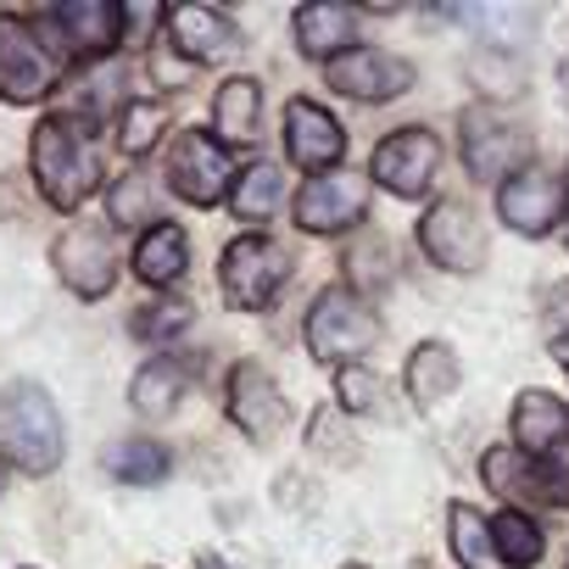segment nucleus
Returning <instances> with one entry per match:
<instances>
[{"label": "nucleus", "mask_w": 569, "mask_h": 569, "mask_svg": "<svg viewBox=\"0 0 569 569\" xmlns=\"http://www.w3.org/2000/svg\"><path fill=\"white\" fill-rule=\"evenodd\" d=\"M447 536H452V558H458L463 569H486V563H497V552H491V519H486L480 508H469V502H447Z\"/></svg>", "instance_id": "cd10ccee"}, {"label": "nucleus", "mask_w": 569, "mask_h": 569, "mask_svg": "<svg viewBox=\"0 0 569 569\" xmlns=\"http://www.w3.org/2000/svg\"><path fill=\"white\" fill-rule=\"evenodd\" d=\"M223 413H229V425H234L246 441H257V447H268L284 425H291V402H284L279 380H273L257 358H240V363L223 375Z\"/></svg>", "instance_id": "9d476101"}, {"label": "nucleus", "mask_w": 569, "mask_h": 569, "mask_svg": "<svg viewBox=\"0 0 569 569\" xmlns=\"http://www.w3.org/2000/svg\"><path fill=\"white\" fill-rule=\"evenodd\" d=\"M408 569H430V563H425V558H413V563H408Z\"/></svg>", "instance_id": "c9c22d12"}, {"label": "nucleus", "mask_w": 569, "mask_h": 569, "mask_svg": "<svg viewBox=\"0 0 569 569\" xmlns=\"http://www.w3.org/2000/svg\"><path fill=\"white\" fill-rule=\"evenodd\" d=\"M51 23V34L62 40L68 57H112L123 46V29H129V12L118 7V0H68V7H51L40 12Z\"/></svg>", "instance_id": "4468645a"}, {"label": "nucleus", "mask_w": 569, "mask_h": 569, "mask_svg": "<svg viewBox=\"0 0 569 569\" xmlns=\"http://www.w3.org/2000/svg\"><path fill=\"white\" fill-rule=\"evenodd\" d=\"M0 491H7V469H0Z\"/></svg>", "instance_id": "4c0bfd02"}, {"label": "nucleus", "mask_w": 569, "mask_h": 569, "mask_svg": "<svg viewBox=\"0 0 569 569\" xmlns=\"http://www.w3.org/2000/svg\"><path fill=\"white\" fill-rule=\"evenodd\" d=\"M419 251L447 273H480L486 268V223L469 201H436L419 218Z\"/></svg>", "instance_id": "9b49d317"}, {"label": "nucleus", "mask_w": 569, "mask_h": 569, "mask_svg": "<svg viewBox=\"0 0 569 569\" xmlns=\"http://www.w3.org/2000/svg\"><path fill=\"white\" fill-rule=\"evenodd\" d=\"M330 90L347 96V101H363V107H380V101H397L419 84V68L408 57H391L380 46H352L341 62L325 68Z\"/></svg>", "instance_id": "f8f14e48"}, {"label": "nucleus", "mask_w": 569, "mask_h": 569, "mask_svg": "<svg viewBox=\"0 0 569 569\" xmlns=\"http://www.w3.org/2000/svg\"><path fill=\"white\" fill-rule=\"evenodd\" d=\"M436 173H441V134H430L425 123L391 129V134L375 146V157H369V179H375L380 190H391L397 201L430 196Z\"/></svg>", "instance_id": "1a4fd4ad"}, {"label": "nucleus", "mask_w": 569, "mask_h": 569, "mask_svg": "<svg viewBox=\"0 0 569 569\" xmlns=\"http://www.w3.org/2000/svg\"><path fill=\"white\" fill-rule=\"evenodd\" d=\"M341 569H369V563H341Z\"/></svg>", "instance_id": "e433bc0d"}, {"label": "nucleus", "mask_w": 569, "mask_h": 569, "mask_svg": "<svg viewBox=\"0 0 569 569\" xmlns=\"http://www.w3.org/2000/svg\"><path fill=\"white\" fill-rule=\"evenodd\" d=\"M369 212V184L358 173H319L297 190V229L302 234H341Z\"/></svg>", "instance_id": "dca6fc26"}, {"label": "nucleus", "mask_w": 569, "mask_h": 569, "mask_svg": "<svg viewBox=\"0 0 569 569\" xmlns=\"http://www.w3.org/2000/svg\"><path fill=\"white\" fill-rule=\"evenodd\" d=\"M134 273L151 284V291H173V284L184 279V268H190V234L179 229V223H151V229H140V240H134Z\"/></svg>", "instance_id": "5701e85b"}, {"label": "nucleus", "mask_w": 569, "mask_h": 569, "mask_svg": "<svg viewBox=\"0 0 569 569\" xmlns=\"http://www.w3.org/2000/svg\"><path fill=\"white\" fill-rule=\"evenodd\" d=\"M196 569H229V563H223L218 552H201V558H196Z\"/></svg>", "instance_id": "f704fd0d"}, {"label": "nucleus", "mask_w": 569, "mask_h": 569, "mask_svg": "<svg viewBox=\"0 0 569 569\" xmlns=\"http://www.w3.org/2000/svg\"><path fill=\"white\" fill-rule=\"evenodd\" d=\"M284 279H291V251L268 234H234L218 257V284L234 313H262L284 291Z\"/></svg>", "instance_id": "39448f33"}, {"label": "nucleus", "mask_w": 569, "mask_h": 569, "mask_svg": "<svg viewBox=\"0 0 569 569\" xmlns=\"http://www.w3.org/2000/svg\"><path fill=\"white\" fill-rule=\"evenodd\" d=\"M112 223H123V229H129V223H146V229H151V223H162V218H157V201H151V179H146V173H123V179L112 184Z\"/></svg>", "instance_id": "2f4dec72"}, {"label": "nucleus", "mask_w": 569, "mask_h": 569, "mask_svg": "<svg viewBox=\"0 0 569 569\" xmlns=\"http://www.w3.org/2000/svg\"><path fill=\"white\" fill-rule=\"evenodd\" d=\"M563 569H569V563H563Z\"/></svg>", "instance_id": "a19ab883"}, {"label": "nucleus", "mask_w": 569, "mask_h": 569, "mask_svg": "<svg viewBox=\"0 0 569 569\" xmlns=\"http://www.w3.org/2000/svg\"><path fill=\"white\" fill-rule=\"evenodd\" d=\"M68 51L51 34L46 18H23V12H0V101L12 107H34L46 101L62 73H68Z\"/></svg>", "instance_id": "7ed1b4c3"}, {"label": "nucleus", "mask_w": 569, "mask_h": 569, "mask_svg": "<svg viewBox=\"0 0 569 569\" xmlns=\"http://www.w3.org/2000/svg\"><path fill=\"white\" fill-rule=\"evenodd\" d=\"M162 34H168V51H179L190 68H201V62H218V57H234L240 46H246V34L234 29V18L229 12H212V7H173V12H162Z\"/></svg>", "instance_id": "a211bd4d"}, {"label": "nucleus", "mask_w": 569, "mask_h": 569, "mask_svg": "<svg viewBox=\"0 0 569 569\" xmlns=\"http://www.w3.org/2000/svg\"><path fill=\"white\" fill-rule=\"evenodd\" d=\"M234 179L240 173H234V162H229L218 134H207V129H179L173 134V146H168V184H173L179 201L218 207V201H229Z\"/></svg>", "instance_id": "6e6552de"}, {"label": "nucleus", "mask_w": 569, "mask_h": 569, "mask_svg": "<svg viewBox=\"0 0 569 569\" xmlns=\"http://www.w3.org/2000/svg\"><path fill=\"white\" fill-rule=\"evenodd\" d=\"M29 173H34V190L46 196V207L57 212H79L101 184H107V157H101V140H96V118L62 107V112H46L29 134Z\"/></svg>", "instance_id": "f257e3e1"}, {"label": "nucleus", "mask_w": 569, "mask_h": 569, "mask_svg": "<svg viewBox=\"0 0 569 569\" xmlns=\"http://www.w3.org/2000/svg\"><path fill=\"white\" fill-rule=\"evenodd\" d=\"M458 146H463V168H469L475 179H497V184H502V179L536 168V162H530V151H536L530 129H519V123L502 118L497 107H469V112L458 118Z\"/></svg>", "instance_id": "423d86ee"}, {"label": "nucleus", "mask_w": 569, "mask_h": 569, "mask_svg": "<svg viewBox=\"0 0 569 569\" xmlns=\"http://www.w3.org/2000/svg\"><path fill=\"white\" fill-rule=\"evenodd\" d=\"M162 129H168V107L162 101H123L118 107V146L129 157H146L162 140Z\"/></svg>", "instance_id": "c756f323"}, {"label": "nucleus", "mask_w": 569, "mask_h": 569, "mask_svg": "<svg viewBox=\"0 0 569 569\" xmlns=\"http://www.w3.org/2000/svg\"><path fill=\"white\" fill-rule=\"evenodd\" d=\"M284 157H291L302 173H336V162L347 157V129L330 107L297 96L291 107H284Z\"/></svg>", "instance_id": "2eb2a0df"}, {"label": "nucleus", "mask_w": 569, "mask_h": 569, "mask_svg": "<svg viewBox=\"0 0 569 569\" xmlns=\"http://www.w3.org/2000/svg\"><path fill=\"white\" fill-rule=\"evenodd\" d=\"M336 397H341L347 413H380V408H386V380L369 375L363 363H352V369L336 375Z\"/></svg>", "instance_id": "473e14b6"}, {"label": "nucleus", "mask_w": 569, "mask_h": 569, "mask_svg": "<svg viewBox=\"0 0 569 569\" xmlns=\"http://www.w3.org/2000/svg\"><path fill=\"white\" fill-rule=\"evenodd\" d=\"M68 458V430L40 380L0 386V463L18 475H51Z\"/></svg>", "instance_id": "f03ea898"}, {"label": "nucleus", "mask_w": 569, "mask_h": 569, "mask_svg": "<svg viewBox=\"0 0 569 569\" xmlns=\"http://www.w3.org/2000/svg\"><path fill=\"white\" fill-rule=\"evenodd\" d=\"M541 341L558 358V369L569 375V279H558V284L541 291Z\"/></svg>", "instance_id": "7c9ffc66"}, {"label": "nucleus", "mask_w": 569, "mask_h": 569, "mask_svg": "<svg viewBox=\"0 0 569 569\" xmlns=\"http://www.w3.org/2000/svg\"><path fill=\"white\" fill-rule=\"evenodd\" d=\"M563 223H569V212H563Z\"/></svg>", "instance_id": "ea45409f"}, {"label": "nucleus", "mask_w": 569, "mask_h": 569, "mask_svg": "<svg viewBox=\"0 0 569 569\" xmlns=\"http://www.w3.org/2000/svg\"><path fill=\"white\" fill-rule=\"evenodd\" d=\"M190 73H196V68H190V62H184L179 51H168V46H157V57H151V79H157L162 90H179V84H184Z\"/></svg>", "instance_id": "72a5a7b5"}, {"label": "nucleus", "mask_w": 569, "mask_h": 569, "mask_svg": "<svg viewBox=\"0 0 569 569\" xmlns=\"http://www.w3.org/2000/svg\"><path fill=\"white\" fill-rule=\"evenodd\" d=\"M491 552H497L502 569H536L541 552H547V536H541V525L525 508H502L491 519Z\"/></svg>", "instance_id": "393cba45"}, {"label": "nucleus", "mask_w": 569, "mask_h": 569, "mask_svg": "<svg viewBox=\"0 0 569 569\" xmlns=\"http://www.w3.org/2000/svg\"><path fill=\"white\" fill-rule=\"evenodd\" d=\"M190 302H179V297H157V302H146V308H134V319H129V336L134 341H146V347H162V341H173V336H184L190 330Z\"/></svg>", "instance_id": "c85d7f7f"}, {"label": "nucleus", "mask_w": 569, "mask_h": 569, "mask_svg": "<svg viewBox=\"0 0 569 569\" xmlns=\"http://www.w3.org/2000/svg\"><path fill=\"white\" fill-rule=\"evenodd\" d=\"M563 212H569V184L547 168H525L497 184V218L513 234H547L552 223H563Z\"/></svg>", "instance_id": "ddd939ff"}, {"label": "nucleus", "mask_w": 569, "mask_h": 569, "mask_svg": "<svg viewBox=\"0 0 569 569\" xmlns=\"http://www.w3.org/2000/svg\"><path fill=\"white\" fill-rule=\"evenodd\" d=\"M279 201H284V179H279L273 162L240 168V179H234V190H229V212H234L240 223H268V218L279 212Z\"/></svg>", "instance_id": "a878e982"}, {"label": "nucleus", "mask_w": 569, "mask_h": 569, "mask_svg": "<svg viewBox=\"0 0 569 569\" xmlns=\"http://www.w3.org/2000/svg\"><path fill=\"white\" fill-rule=\"evenodd\" d=\"M212 123H218L223 146H251L262 134V84L246 79V73L223 79L218 96H212Z\"/></svg>", "instance_id": "b1692460"}, {"label": "nucleus", "mask_w": 569, "mask_h": 569, "mask_svg": "<svg viewBox=\"0 0 569 569\" xmlns=\"http://www.w3.org/2000/svg\"><path fill=\"white\" fill-rule=\"evenodd\" d=\"M302 341L319 363L352 369L380 341V313L369 308V297L358 284H325L308 308V319H302Z\"/></svg>", "instance_id": "20e7f679"}, {"label": "nucleus", "mask_w": 569, "mask_h": 569, "mask_svg": "<svg viewBox=\"0 0 569 569\" xmlns=\"http://www.w3.org/2000/svg\"><path fill=\"white\" fill-rule=\"evenodd\" d=\"M513 447L536 463H569V402H558L552 391H519L513 413H508Z\"/></svg>", "instance_id": "f3484780"}, {"label": "nucleus", "mask_w": 569, "mask_h": 569, "mask_svg": "<svg viewBox=\"0 0 569 569\" xmlns=\"http://www.w3.org/2000/svg\"><path fill=\"white\" fill-rule=\"evenodd\" d=\"M480 480H486L497 497H513V502H569V486H563L547 463L525 458L519 447H491V452L480 458Z\"/></svg>", "instance_id": "6ab92c4d"}, {"label": "nucleus", "mask_w": 569, "mask_h": 569, "mask_svg": "<svg viewBox=\"0 0 569 569\" xmlns=\"http://www.w3.org/2000/svg\"><path fill=\"white\" fill-rule=\"evenodd\" d=\"M291 34H297V51L308 62H341L358 40V12L352 7H330V0H319V7H297L291 18Z\"/></svg>", "instance_id": "4be33fe9"}, {"label": "nucleus", "mask_w": 569, "mask_h": 569, "mask_svg": "<svg viewBox=\"0 0 569 569\" xmlns=\"http://www.w3.org/2000/svg\"><path fill=\"white\" fill-rule=\"evenodd\" d=\"M458 386H463V363H458L452 341H419V347L408 352V363H402V397H408L419 413L452 402Z\"/></svg>", "instance_id": "aec40b11"}, {"label": "nucleus", "mask_w": 569, "mask_h": 569, "mask_svg": "<svg viewBox=\"0 0 569 569\" xmlns=\"http://www.w3.org/2000/svg\"><path fill=\"white\" fill-rule=\"evenodd\" d=\"M107 469L123 486H162L173 475V452L162 441H151V436H129V441H118L107 452Z\"/></svg>", "instance_id": "bb28decb"}, {"label": "nucleus", "mask_w": 569, "mask_h": 569, "mask_svg": "<svg viewBox=\"0 0 569 569\" xmlns=\"http://www.w3.org/2000/svg\"><path fill=\"white\" fill-rule=\"evenodd\" d=\"M18 569H34V563H18Z\"/></svg>", "instance_id": "58836bf2"}, {"label": "nucleus", "mask_w": 569, "mask_h": 569, "mask_svg": "<svg viewBox=\"0 0 569 569\" xmlns=\"http://www.w3.org/2000/svg\"><path fill=\"white\" fill-rule=\"evenodd\" d=\"M190 380H196V358H179V352L146 358V363L134 369V380H129V408H134L140 419H168V413L184 402Z\"/></svg>", "instance_id": "412c9836"}, {"label": "nucleus", "mask_w": 569, "mask_h": 569, "mask_svg": "<svg viewBox=\"0 0 569 569\" xmlns=\"http://www.w3.org/2000/svg\"><path fill=\"white\" fill-rule=\"evenodd\" d=\"M51 268L57 279L79 302H101L112 297L118 284V240H112V223H68L57 240H51Z\"/></svg>", "instance_id": "0eeeda50"}]
</instances>
